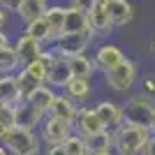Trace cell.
<instances>
[{"mask_svg":"<svg viewBox=\"0 0 155 155\" xmlns=\"http://www.w3.org/2000/svg\"><path fill=\"white\" fill-rule=\"evenodd\" d=\"M70 67H72V74L79 79H93V74L97 72V65L93 58H88V56H74V58H70Z\"/></svg>","mask_w":155,"mask_h":155,"instance_id":"7402d4cb","label":"cell"},{"mask_svg":"<svg viewBox=\"0 0 155 155\" xmlns=\"http://www.w3.org/2000/svg\"><path fill=\"white\" fill-rule=\"evenodd\" d=\"M150 130L134 127V125H120L114 132V150L116 155H141L146 141L150 139Z\"/></svg>","mask_w":155,"mask_h":155,"instance_id":"6da1fadb","label":"cell"},{"mask_svg":"<svg viewBox=\"0 0 155 155\" xmlns=\"http://www.w3.org/2000/svg\"><path fill=\"white\" fill-rule=\"evenodd\" d=\"M7 46H9V39H7L5 30H0V49H7Z\"/></svg>","mask_w":155,"mask_h":155,"instance_id":"836d02e7","label":"cell"},{"mask_svg":"<svg viewBox=\"0 0 155 155\" xmlns=\"http://www.w3.org/2000/svg\"><path fill=\"white\" fill-rule=\"evenodd\" d=\"M16 81H19V88H21V95H23V100H26L30 93H35L39 86H44V84H39L35 77H30L26 70H21L19 74H16Z\"/></svg>","mask_w":155,"mask_h":155,"instance_id":"83f0119b","label":"cell"},{"mask_svg":"<svg viewBox=\"0 0 155 155\" xmlns=\"http://www.w3.org/2000/svg\"><path fill=\"white\" fill-rule=\"evenodd\" d=\"M0 155H12V153H9V150H7V146H5V143H2V141H0Z\"/></svg>","mask_w":155,"mask_h":155,"instance_id":"8d00e7d4","label":"cell"},{"mask_svg":"<svg viewBox=\"0 0 155 155\" xmlns=\"http://www.w3.org/2000/svg\"><path fill=\"white\" fill-rule=\"evenodd\" d=\"M141 155H155V137H150L148 141H146V146H143Z\"/></svg>","mask_w":155,"mask_h":155,"instance_id":"1f68e13d","label":"cell"},{"mask_svg":"<svg viewBox=\"0 0 155 155\" xmlns=\"http://www.w3.org/2000/svg\"><path fill=\"white\" fill-rule=\"evenodd\" d=\"M53 100H56V93H53L51 86H46V84H44V86H39L35 93H30V95L26 97V102L30 104V107H35L39 114H44V116H49Z\"/></svg>","mask_w":155,"mask_h":155,"instance_id":"2e32d148","label":"cell"},{"mask_svg":"<svg viewBox=\"0 0 155 155\" xmlns=\"http://www.w3.org/2000/svg\"><path fill=\"white\" fill-rule=\"evenodd\" d=\"M109 14H111V21H114V26H127L130 21H132V5H130L127 0H114L109 5Z\"/></svg>","mask_w":155,"mask_h":155,"instance_id":"44dd1931","label":"cell"},{"mask_svg":"<svg viewBox=\"0 0 155 155\" xmlns=\"http://www.w3.org/2000/svg\"><path fill=\"white\" fill-rule=\"evenodd\" d=\"M65 150H67V155H91V146H88V141H86L81 134H70L67 137V141L63 143Z\"/></svg>","mask_w":155,"mask_h":155,"instance_id":"484cf974","label":"cell"},{"mask_svg":"<svg viewBox=\"0 0 155 155\" xmlns=\"http://www.w3.org/2000/svg\"><path fill=\"white\" fill-rule=\"evenodd\" d=\"M19 65H21V60H19V53H16L14 46L0 49V74H2V77L9 74V72H14Z\"/></svg>","mask_w":155,"mask_h":155,"instance_id":"cb8c5ba5","label":"cell"},{"mask_svg":"<svg viewBox=\"0 0 155 155\" xmlns=\"http://www.w3.org/2000/svg\"><path fill=\"white\" fill-rule=\"evenodd\" d=\"M97 2H100V5H107V7H109L111 2H114V0H97Z\"/></svg>","mask_w":155,"mask_h":155,"instance_id":"74e56055","label":"cell"},{"mask_svg":"<svg viewBox=\"0 0 155 155\" xmlns=\"http://www.w3.org/2000/svg\"><path fill=\"white\" fill-rule=\"evenodd\" d=\"M2 143L7 146V150L12 155H37L39 153V139L32 130L14 127Z\"/></svg>","mask_w":155,"mask_h":155,"instance_id":"277c9868","label":"cell"},{"mask_svg":"<svg viewBox=\"0 0 155 155\" xmlns=\"http://www.w3.org/2000/svg\"><path fill=\"white\" fill-rule=\"evenodd\" d=\"M0 109H2V102H0Z\"/></svg>","mask_w":155,"mask_h":155,"instance_id":"60d3db41","label":"cell"},{"mask_svg":"<svg viewBox=\"0 0 155 155\" xmlns=\"http://www.w3.org/2000/svg\"><path fill=\"white\" fill-rule=\"evenodd\" d=\"M5 21H7V14H5V9L0 7V30H2V26H5Z\"/></svg>","mask_w":155,"mask_h":155,"instance_id":"e575fe53","label":"cell"},{"mask_svg":"<svg viewBox=\"0 0 155 155\" xmlns=\"http://www.w3.org/2000/svg\"><path fill=\"white\" fill-rule=\"evenodd\" d=\"M97 5V0H72V7H77V9H81V12H91L93 7Z\"/></svg>","mask_w":155,"mask_h":155,"instance_id":"f546056e","label":"cell"},{"mask_svg":"<svg viewBox=\"0 0 155 155\" xmlns=\"http://www.w3.org/2000/svg\"><path fill=\"white\" fill-rule=\"evenodd\" d=\"M150 134L155 137V116H153V123H150Z\"/></svg>","mask_w":155,"mask_h":155,"instance_id":"f35d334b","label":"cell"},{"mask_svg":"<svg viewBox=\"0 0 155 155\" xmlns=\"http://www.w3.org/2000/svg\"><path fill=\"white\" fill-rule=\"evenodd\" d=\"M88 21H91V30L95 32V35H109L111 28H114L109 7H107V5H100V2H97L91 12H88Z\"/></svg>","mask_w":155,"mask_h":155,"instance_id":"5bb4252c","label":"cell"},{"mask_svg":"<svg viewBox=\"0 0 155 155\" xmlns=\"http://www.w3.org/2000/svg\"><path fill=\"white\" fill-rule=\"evenodd\" d=\"M155 116V100L148 95H134L123 104V125L150 130Z\"/></svg>","mask_w":155,"mask_h":155,"instance_id":"7a4b0ae2","label":"cell"},{"mask_svg":"<svg viewBox=\"0 0 155 155\" xmlns=\"http://www.w3.org/2000/svg\"><path fill=\"white\" fill-rule=\"evenodd\" d=\"M0 125H5V127H9V130L16 127V109H14V107L2 104V109H0Z\"/></svg>","mask_w":155,"mask_h":155,"instance_id":"f1b7e54d","label":"cell"},{"mask_svg":"<svg viewBox=\"0 0 155 155\" xmlns=\"http://www.w3.org/2000/svg\"><path fill=\"white\" fill-rule=\"evenodd\" d=\"M16 53H19V60H21V67H26V65H30V63H35L37 58H42L44 56V49H42V42L39 39H35V37H30V35H21L19 37V42H16Z\"/></svg>","mask_w":155,"mask_h":155,"instance_id":"30bf717a","label":"cell"},{"mask_svg":"<svg viewBox=\"0 0 155 155\" xmlns=\"http://www.w3.org/2000/svg\"><path fill=\"white\" fill-rule=\"evenodd\" d=\"M46 9H49V5H46V0H23L19 7V16L23 23H32V21L37 19H44Z\"/></svg>","mask_w":155,"mask_h":155,"instance_id":"e0dca14e","label":"cell"},{"mask_svg":"<svg viewBox=\"0 0 155 155\" xmlns=\"http://www.w3.org/2000/svg\"><path fill=\"white\" fill-rule=\"evenodd\" d=\"M91 155H116V150L111 148V150H95V153H91Z\"/></svg>","mask_w":155,"mask_h":155,"instance_id":"d590c367","label":"cell"},{"mask_svg":"<svg viewBox=\"0 0 155 155\" xmlns=\"http://www.w3.org/2000/svg\"><path fill=\"white\" fill-rule=\"evenodd\" d=\"M77 114H79L77 102L67 95H56V100H53V104H51V111H49L51 118H60V120H67V123H72V125L77 120Z\"/></svg>","mask_w":155,"mask_h":155,"instance_id":"7c38bea8","label":"cell"},{"mask_svg":"<svg viewBox=\"0 0 155 155\" xmlns=\"http://www.w3.org/2000/svg\"><path fill=\"white\" fill-rule=\"evenodd\" d=\"M93 60H95V65H97V70H102L104 74L107 72H111L114 67H118V65L125 60V53H123V49L120 46H116V44H100L95 49V56H93Z\"/></svg>","mask_w":155,"mask_h":155,"instance_id":"ba28073f","label":"cell"},{"mask_svg":"<svg viewBox=\"0 0 155 155\" xmlns=\"http://www.w3.org/2000/svg\"><path fill=\"white\" fill-rule=\"evenodd\" d=\"M91 30V21L88 14L77 9V7H67V16H65V28L63 32H86Z\"/></svg>","mask_w":155,"mask_h":155,"instance_id":"ac0fdd59","label":"cell"},{"mask_svg":"<svg viewBox=\"0 0 155 155\" xmlns=\"http://www.w3.org/2000/svg\"><path fill=\"white\" fill-rule=\"evenodd\" d=\"M72 79H74V74H72V67H70V58H63V56L56 53V58H53L51 67H49L46 86H51V88H65Z\"/></svg>","mask_w":155,"mask_h":155,"instance_id":"9c48e42d","label":"cell"},{"mask_svg":"<svg viewBox=\"0 0 155 155\" xmlns=\"http://www.w3.org/2000/svg\"><path fill=\"white\" fill-rule=\"evenodd\" d=\"M46 155H67V150H65V146H49Z\"/></svg>","mask_w":155,"mask_h":155,"instance_id":"d6a6232c","label":"cell"},{"mask_svg":"<svg viewBox=\"0 0 155 155\" xmlns=\"http://www.w3.org/2000/svg\"><path fill=\"white\" fill-rule=\"evenodd\" d=\"M53 58H56V51H51V53H44L42 58H37L35 63L26 65L23 70H26L28 74H30V77H35V79L39 81V84H46V79H49V67H51Z\"/></svg>","mask_w":155,"mask_h":155,"instance_id":"d6986e66","label":"cell"},{"mask_svg":"<svg viewBox=\"0 0 155 155\" xmlns=\"http://www.w3.org/2000/svg\"><path fill=\"white\" fill-rule=\"evenodd\" d=\"M95 32L86 30V32H63L56 39V53L63 58H74V56H84V51L91 46Z\"/></svg>","mask_w":155,"mask_h":155,"instance_id":"3957f363","label":"cell"},{"mask_svg":"<svg viewBox=\"0 0 155 155\" xmlns=\"http://www.w3.org/2000/svg\"><path fill=\"white\" fill-rule=\"evenodd\" d=\"M26 35L39 39V42H53L51 28H49V23H46V19H37V21H32V23H28L26 26Z\"/></svg>","mask_w":155,"mask_h":155,"instance_id":"d4e9b609","label":"cell"},{"mask_svg":"<svg viewBox=\"0 0 155 155\" xmlns=\"http://www.w3.org/2000/svg\"><path fill=\"white\" fill-rule=\"evenodd\" d=\"M0 102L7 104V107H16L19 102H23L19 81H16V77H12V74L0 77Z\"/></svg>","mask_w":155,"mask_h":155,"instance_id":"9a60e30c","label":"cell"},{"mask_svg":"<svg viewBox=\"0 0 155 155\" xmlns=\"http://www.w3.org/2000/svg\"><path fill=\"white\" fill-rule=\"evenodd\" d=\"M114 132H116V130H107V132H102V134H95V137H91V139H86L88 146H91V153L114 148Z\"/></svg>","mask_w":155,"mask_h":155,"instance_id":"4316f807","label":"cell"},{"mask_svg":"<svg viewBox=\"0 0 155 155\" xmlns=\"http://www.w3.org/2000/svg\"><path fill=\"white\" fill-rule=\"evenodd\" d=\"M95 111L107 125V130H116L123 125V104L114 102V100H100L95 104Z\"/></svg>","mask_w":155,"mask_h":155,"instance_id":"8fae6325","label":"cell"},{"mask_svg":"<svg viewBox=\"0 0 155 155\" xmlns=\"http://www.w3.org/2000/svg\"><path fill=\"white\" fill-rule=\"evenodd\" d=\"M16 127H23V130H35L37 125L44 123V114H39L35 107H30V104L23 100V102H19L16 107Z\"/></svg>","mask_w":155,"mask_h":155,"instance_id":"4fadbf2b","label":"cell"},{"mask_svg":"<svg viewBox=\"0 0 155 155\" xmlns=\"http://www.w3.org/2000/svg\"><path fill=\"white\" fill-rule=\"evenodd\" d=\"M153 49H155V37H153Z\"/></svg>","mask_w":155,"mask_h":155,"instance_id":"ab89813d","label":"cell"},{"mask_svg":"<svg viewBox=\"0 0 155 155\" xmlns=\"http://www.w3.org/2000/svg\"><path fill=\"white\" fill-rule=\"evenodd\" d=\"M93 93V86H91V79H79L74 77L70 84L65 86V95L72 97L74 102H84L86 97Z\"/></svg>","mask_w":155,"mask_h":155,"instance_id":"603a6c76","label":"cell"},{"mask_svg":"<svg viewBox=\"0 0 155 155\" xmlns=\"http://www.w3.org/2000/svg\"><path fill=\"white\" fill-rule=\"evenodd\" d=\"M23 0H0V7L2 9H12V12H19V7Z\"/></svg>","mask_w":155,"mask_h":155,"instance_id":"4dcf8cb0","label":"cell"},{"mask_svg":"<svg viewBox=\"0 0 155 155\" xmlns=\"http://www.w3.org/2000/svg\"><path fill=\"white\" fill-rule=\"evenodd\" d=\"M42 127V139H44L49 146H63L67 141V137L72 134V127L74 125L67 123V120H60V118H51L46 116L44 123L39 125Z\"/></svg>","mask_w":155,"mask_h":155,"instance_id":"52a82bcc","label":"cell"},{"mask_svg":"<svg viewBox=\"0 0 155 155\" xmlns=\"http://www.w3.org/2000/svg\"><path fill=\"white\" fill-rule=\"evenodd\" d=\"M104 79H107V86H109L114 93H118V95L127 93L130 88L134 86V81H137V65H134V60L125 58L118 67H114L111 72H107Z\"/></svg>","mask_w":155,"mask_h":155,"instance_id":"5b68a950","label":"cell"},{"mask_svg":"<svg viewBox=\"0 0 155 155\" xmlns=\"http://www.w3.org/2000/svg\"><path fill=\"white\" fill-rule=\"evenodd\" d=\"M65 16H67V9H65V7H60V5L49 7V9H46V14H44L46 23H49V28H51V37H53V42H56V39L63 35Z\"/></svg>","mask_w":155,"mask_h":155,"instance_id":"ffe728a7","label":"cell"},{"mask_svg":"<svg viewBox=\"0 0 155 155\" xmlns=\"http://www.w3.org/2000/svg\"><path fill=\"white\" fill-rule=\"evenodd\" d=\"M74 130H77V134H81L84 139H91V137H95V134L107 132V125L102 123V118L97 116L95 107H79L77 120H74Z\"/></svg>","mask_w":155,"mask_h":155,"instance_id":"8992f818","label":"cell"}]
</instances>
